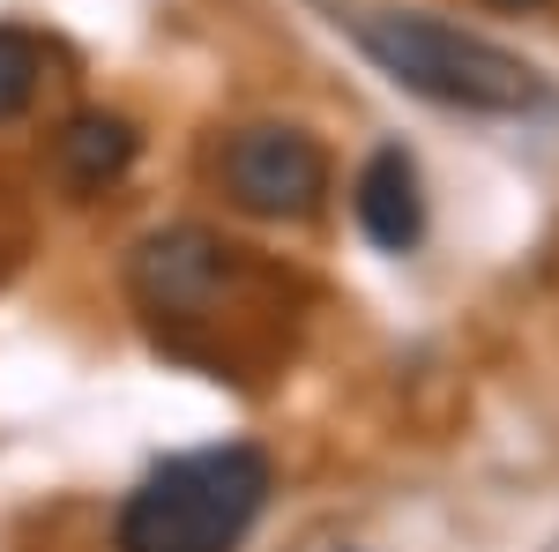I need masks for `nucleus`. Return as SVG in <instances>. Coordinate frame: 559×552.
<instances>
[{"label": "nucleus", "instance_id": "1", "mask_svg": "<svg viewBox=\"0 0 559 552\" xmlns=\"http://www.w3.org/2000/svg\"><path fill=\"white\" fill-rule=\"evenodd\" d=\"M350 23L358 52L381 68L395 90L426 97V105H448V113H485V120H522V113H545L552 105V83L508 52L485 31H463L448 15H426V8H366V15H336Z\"/></svg>", "mask_w": 559, "mask_h": 552}, {"label": "nucleus", "instance_id": "2", "mask_svg": "<svg viewBox=\"0 0 559 552\" xmlns=\"http://www.w3.org/2000/svg\"><path fill=\"white\" fill-rule=\"evenodd\" d=\"M276 493V470L247 441L165 456L112 522V552H239Z\"/></svg>", "mask_w": 559, "mask_h": 552}, {"label": "nucleus", "instance_id": "3", "mask_svg": "<svg viewBox=\"0 0 559 552\" xmlns=\"http://www.w3.org/2000/svg\"><path fill=\"white\" fill-rule=\"evenodd\" d=\"M216 179H224L231 210L261 216V224H306L329 202V150L292 120H254L224 142Z\"/></svg>", "mask_w": 559, "mask_h": 552}, {"label": "nucleus", "instance_id": "4", "mask_svg": "<svg viewBox=\"0 0 559 552\" xmlns=\"http://www.w3.org/2000/svg\"><path fill=\"white\" fill-rule=\"evenodd\" d=\"M239 277V247L210 224H157L128 255V292L150 321H202Z\"/></svg>", "mask_w": 559, "mask_h": 552}, {"label": "nucleus", "instance_id": "5", "mask_svg": "<svg viewBox=\"0 0 559 552\" xmlns=\"http://www.w3.org/2000/svg\"><path fill=\"white\" fill-rule=\"evenodd\" d=\"M350 210H358V232L381 255H418V239H426V179H418V157L403 142H381L358 165Z\"/></svg>", "mask_w": 559, "mask_h": 552}, {"label": "nucleus", "instance_id": "6", "mask_svg": "<svg viewBox=\"0 0 559 552\" xmlns=\"http://www.w3.org/2000/svg\"><path fill=\"white\" fill-rule=\"evenodd\" d=\"M142 157V134H134L128 113H105V105H90V113H68L60 134H52V172H60V187L68 195H105V187H120Z\"/></svg>", "mask_w": 559, "mask_h": 552}, {"label": "nucleus", "instance_id": "7", "mask_svg": "<svg viewBox=\"0 0 559 552\" xmlns=\"http://www.w3.org/2000/svg\"><path fill=\"white\" fill-rule=\"evenodd\" d=\"M38 83H45V45L23 23H0V128L31 113Z\"/></svg>", "mask_w": 559, "mask_h": 552}]
</instances>
